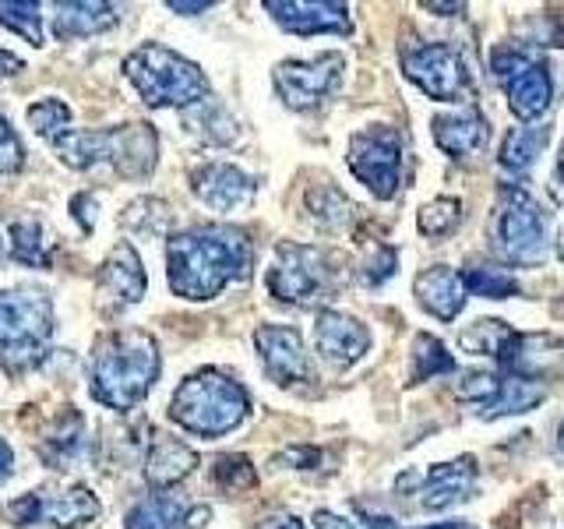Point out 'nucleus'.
Segmentation results:
<instances>
[{"mask_svg":"<svg viewBox=\"0 0 564 529\" xmlns=\"http://www.w3.org/2000/svg\"><path fill=\"white\" fill-rule=\"evenodd\" d=\"M254 247L237 226H191L166 244L170 290L184 300H216L229 282L251 276Z\"/></svg>","mask_w":564,"mask_h":529,"instance_id":"nucleus-1","label":"nucleus"},{"mask_svg":"<svg viewBox=\"0 0 564 529\" xmlns=\"http://www.w3.org/2000/svg\"><path fill=\"white\" fill-rule=\"evenodd\" d=\"M159 343L145 328H117L93 346V381L88 392L106 410H134L159 381Z\"/></svg>","mask_w":564,"mask_h":529,"instance_id":"nucleus-2","label":"nucleus"},{"mask_svg":"<svg viewBox=\"0 0 564 529\" xmlns=\"http://www.w3.org/2000/svg\"><path fill=\"white\" fill-rule=\"evenodd\" d=\"M247 413H251L247 388L216 367L194 370L170 399V420L181 431L198 438H223L229 431H237L247 420Z\"/></svg>","mask_w":564,"mask_h":529,"instance_id":"nucleus-3","label":"nucleus"},{"mask_svg":"<svg viewBox=\"0 0 564 529\" xmlns=\"http://www.w3.org/2000/svg\"><path fill=\"white\" fill-rule=\"evenodd\" d=\"M57 155L61 163L70 170H88L99 163H110L120 176L128 181H145L155 170L159 159V134L152 123H120V128H99V131H75L61 134L57 141Z\"/></svg>","mask_w":564,"mask_h":529,"instance_id":"nucleus-4","label":"nucleus"},{"mask_svg":"<svg viewBox=\"0 0 564 529\" xmlns=\"http://www.w3.org/2000/svg\"><path fill=\"white\" fill-rule=\"evenodd\" d=\"M123 75L155 110H194L212 93L205 71L163 43H145L123 57Z\"/></svg>","mask_w":564,"mask_h":529,"instance_id":"nucleus-5","label":"nucleus"},{"mask_svg":"<svg viewBox=\"0 0 564 529\" xmlns=\"http://www.w3.org/2000/svg\"><path fill=\"white\" fill-rule=\"evenodd\" d=\"M53 339V304L43 290L0 293V367L8 375H25L40 367Z\"/></svg>","mask_w":564,"mask_h":529,"instance_id":"nucleus-6","label":"nucleus"},{"mask_svg":"<svg viewBox=\"0 0 564 529\" xmlns=\"http://www.w3.org/2000/svg\"><path fill=\"white\" fill-rule=\"evenodd\" d=\"M490 244L511 264H540L551 255V219L540 202L519 184L498 191L490 219Z\"/></svg>","mask_w":564,"mask_h":529,"instance_id":"nucleus-7","label":"nucleus"},{"mask_svg":"<svg viewBox=\"0 0 564 529\" xmlns=\"http://www.w3.org/2000/svg\"><path fill=\"white\" fill-rule=\"evenodd\" d=\"M264 282H269V293L279 304L311 307L335 290L332 255L325 247H314V244L282 240L275 247V258L269 264V279Z\"/></svg>","mask_w":564,"mask_h":529,"instance_id":"nucleus-8","label":"nucleus"},{"mask_svg":"<svg viewBox=\"0 0 564 529\" xmlns=\"http://www.w3.org/2000/svg\"><path fill=\"white\" fill-rule=\"evenodd\" d=\"M349 170L375 198H395L402 184V138L388 123H370L349 138Z\"/></svg>","mask_w":564,"mask_h":529,"instance_id":"nucleus-9","label":"nucleus"},{"mask_svg":"<svg viewBox=\"0 0 564 529\" xmlns=\"http://www.w3.org/2000/svg\"><path fill=\"white\" fill-rule=\"evenodd\" d=\"M346 57L343 53H317L311 61H282L272 71L275 93L290 110H314L328 96L339 93Z\"/></svg>","mask_w":564,"mask_h":529,"instance_id":"nucleus-10","label":"nucleus"},{"mask_svg":"<svg viewBox=\"0 0 564 529\" xmlns=\"http://www.w3.org/2000/svg\"><path fill=\"white\" fill-rule=\"evenodd\" d=\"M99 498L85 484H70L61 490H29L8 505V516L18 526H40L50 522L57 529H78L99 519Z\"/></svg>","mask_w":564,"mask_h":529,"instance_id":"nucleus-11","label":"nucleus"},{"mask_svg":"<svg viewBox=\"0 0 564 529\" xmlns=\"http://www.w3.org/2000/svg\"><path fill=\"white\" fill-rule=\"evenodd\" d=\"M402 71L423 96L441 99V102H455L463 99L473 78H469V67L463 61V53L448 43H423L402 53Z\"/></svg>","mask_w":564,"mask_h":529,"instance_id":"nucleus-12","label":"nucleus"},{"mask_svg":"<svg viewBox=\"0 0 564 529\" xmlns=\"http://www.w3.org/2000/svg\"><path fill=\"white\" fill-rule=\"evenodd\" d=\"M254 346L258 357L269 370V378L279 388H304L314 381V367L307 357L304 335H300L293 325H261L254 332Z\"/></svg>","mask_w":564,"mask_h":529,"instance_id":"nucleus-13","label":"nucleus"},{"mask_svg":"<svg viewBox=\"0 0 564 529\" xmlns=\"http://www.w3.org/2000/svg\"><path fill=\"white\" fill-rule=\"evenodd\" d=\"M96 290L102 307L110 311H128L134 307L141 296L149 290V276H145V264H141L134 244H117L110 255L102 258L99 272H96Z\"/></svg>","mask_w":564,"mask_h":529,"instance_id":"nucleus-14","label":"nucleus"},{"mask_svg":"<svg viewBox=\"0 0 564 529\" xmlns=\"http://www.w3.org/2000/svg\"><path fill=\"white\" fill-rule=\"evenodd\" d=\"M314 346L322 353V360L332 367H352L370 349V328L346 311H317L314 322Z\"/></svg>","mask_w":564,"mask_h":529,"instance_id":"nucleus-15","label":"nucleus"},{"mask_svg":"<svg viewBox=\"0 0 564 529\" xmlns=\"http://www.w3.org/2000/svg\"><path fill=\"white\" fill-rule=\"evenodd\" d=\"M191 191L212 212H240L254 202L258 184L234 163H205L191 173Z\"/></svg>","mask_w":564,"mask_h":529,"instance_id":"nucleus-16","label":"nucleus"},{"mask_svg":"<svg viewBox=\"0 0 564 529\" xmlns=\"http://www.w3.org/2000/svg\"><path fill=\"white\" fill-rule=\"evenodd\" d=\"M264 11L275 18V25H282L293 35L352 32L349 8L339 4V0H264Z\"/></svg>","mask_w":564,"mask_h":529,"instance_id":"nucleus-17","label":"nucleus"},{"mask_svg":"<svg viewBox=\"0 0 564 529\" xmlns=\"http://www.w3.org/2000/svg\"><path fill=\"white\" fill-rule=\"evenodd\" d=\"M476 487V458L473 455H458L452 463L431 466L420 476V505L427 511H445L473 498Z\"/></svg>","mask_w":564,"mask_h":529,"instance_id":"nucleus-18","label":"nucleus"},{"mask_svg":"<svg viewBox=\"0 0 564 529\" xmlns=\"http://www.w3.org/2000/svg\"><path fill=\"white\" fill-rule=\"evenodd\" d=\"M208 519L212 508L205 505L191 508L173 494H149L123 516V529H202Z\"/></svg>","mask_w":564,"mask_h":529,"instance_id":"nucleus-19","label":"nucleus"},{"mask_svg":"<svg viewBox=\"0 0 564 529\" xmlns=\"http://www.w3.org/2000/svg\"><path fill=\"white\" fill-rule=\"evenodd\" d=\"M40 455L53 469H75L93 455V438H88V428L75 406H64V413L50 423V431L40 438Z\"/></svg>","mask_w":564,"mask_h":529,"instance_id":"nucleus-20","label":"nucleus"},{"mask_svg":"<svg viewBox=\"0 0 564 529\" xmlns=\"http://www.w3.org/2000/svg\"><path fill=\"white\" fill-rule=\"evenodd\" d=\"M501 85L508 93L511 114L519 120H536L551 110V102H554V78H551V67L543 64V57L529 61L516 75H508Z\"/></svg>","mask_w":564,"mask_h":529,"instance_id":"nucleus-21","label":"nucleus"},{"mask_svg":"<svg viewBox=\"0 0 564 529\" xmlns=\"http://www.w3.org/2000/svg\"><path fill=\"white\" fill-rule=\"evenodd\" d=\"M487 138H490V128L476 106H463V110L434 117V141H437V149L452 159L476 155L487 145Z\"/></svg>","mask_w":564,"mask_h":529,"instance_id":"nucleus-22","label":"nucleus"},{"mask_svg":"<svg viewBox=\"0 0 564 529\" xmlns=\"http://www.w3.org/2000/svg\"><path fill=\"white\" fill-rule=\"evenodd\" d=\"M413 293L420 300V307L441 317V322H452V317H458L466 307V282L455 269H448V264L423 269L413 282Z\"/></svg>","mask_w":564,"mask_h":529,"instance_id":"nucleus-23","label":"nucleus"},{"mask_svg":"<svg viewBox=\"0 0 564 529\" xmlns=\"http://www.w3.org/2000/svg\"><path fill=\"white\" fill-rule=\"evenodd\" d=\"M564 346L554 339V335H543V332H519V339L511 343L508 357H505V370L516 378H546L551 370H557L564 364Z\"/></svg>","mask_w":564,"mask_h":529,"instance_id":"nucleus-24","label":"nucleus"},{"mask_svg":"<svg viewBox=\"0 0 564 529\" xmlns=\"http://www.w3.org/2000/svg\"><path fill=\"white\" fill-rule=\"evenodd\" d=\"M194 466H198V452L187 449L184 441L176 438H166V434H155L152 445H149V455H145V481L149 487L155 490H170L173 484L187 481V476L194 473Z\"/></svg>","mask_w":564,"mask_h":529,"instance_id":"nucleus-25","label":"nucleus"},{"mask_svg":"<svg viewBox=\"0 0 564 529\" xmlns=\"http://www.w3.org/2000/svg\"><path fill=\"white\" fill-rule=\"evenodd\" d=\"M120 22V11L113 4H57L53 8V35L61 43L67 40H88V35L110 32Z\"/></svg>","mask_w":564,"mask_h":529,"instance_id":"nucleus-26","label":"nucleus"},{"mask_svg":"<svg viewBox=\"0 0 564 529\" xmlns=\"http://www.w3.org/2000/svg\"><path fill=\"white\" fill-rule=\"evenodd\" d=\"M546 141H551V131L543 123H529V128H511L501 141V166L508 173H525L536 166V159L543 155Z\"/></svg>","mask_w":564,"mask_h":529,"instance_id":"nucleus-27","label":"nucleus"},{"mask_svg":"<svg viewBox=\"0 0 564 529\" xmlns=\"http://www.w3.org/2000/svg\"><path fill=\"white\" fill-rule=\"evenodd\" d=\"M546 399V385L533 381V378H516V375H505L501 378V392L494 396V402H487L480 417L494 420V417H516L540 406Z\"/></svg>","mask_w":564,"mask_h":529,"instance_id":"nucleus-28","label":"nucleus"},{"mask_svg":"<svg viewBox=\"0 0 564 529\" xmlns=\"http://www.w3.org/2000/svg\"><path fill=\"white\" fill-rule=\"evenodd\" d=\"M11 258L35 269L53 264V237L40 219H14L11 223Z\"/></svg>","mask_w":564,"mask_h":529,"instance_id":"nucleus-29","label":"nucleus"},{"mask_svg":"<svg viewBox=\"0 0 564 529\" xmlns=\"http://www.w3.org/2000/svg\"><path fill=\"white\" fill-rule=\"evenodd\" d=\"M519 339V332L511 328L508 322H498V317H480L476 325H469L463 335H458V343L469 353H480V357H494L498 364H505L511 343Z\"/></svg>","mask_w":564,"mask_h":529,"instance_id":"nucleus-30","label":"nucleus"},{"mask_svg":"<svg viewBox=\"0 0 564 529\" xmlns=\"http://www.w3.org/2000/svg\"><path fill=\"white\" fill-rule=\"evenodd\" d=\"M120 223H123V229H131V234L159 237V234H166V226L173 223V212L163 198H134L128 208H123Z\"/></svg>","mask_w":564,"mask_h":529,"instance_id":"nucleus-31","label":"nucleus"},{"mask_svg":"<svg viewBox=\"0 0 564 529\" xmlns=\"http://www.w3.org/2000/svg\"><path fill=\"white\" fill-rule=\"evenodd\" d=\"M452 370H455V357L445 349V343L420 332L413 339V385L431 381L437 375H452Z\"/></svg>","mask_w":564,"mask_h":529,"instance_id":"nucleus-32","label":"nucleus"},{"mask_svg":"<svg viewBox=\"0 0 564 529\" xmlns=\"http://www.w3.org/2000/svg\"><path fill=\"white\" fill-rule=\"evenodd\" d=\"M307 208L314 212V219L328 226V229H339L352 219V202L346 194L335 187V184H317L307 191Z\"/></svg>","mask_w":564,"mask_h":529,"instance_id":"nucleus-33","label":"nucleus"},{"mask_svg":"<svg viewBox=\"0 0 564 529\" xmlns=\"http://www.w3.org/2000/svg\"><path fill=\"white\" fill-rule=\"evenodd\" d=\"M463 223V202L458 198H434L416 212V229L423 237H448Z\"/></svg>","mask_w":564,"mask_h":529,"instance_id":"nucleus-34","label":"nucleus"},{"mask_svg":"<svg viewBox=\"0 0 564 529\" xmlns=\"http://www.w3.org/2000/svg\"><path fill=\"white\" fill-rule=\"evenodd\" d=\"M0 25H8L32 46H43V18L35 0H0Z\"/></svg>","mask_w":564,"mask_h":529,"instance_id":"nucleus-35","label":"nucleus"},{"mask_svg":"<svg viewBox=\"0 0 564 529\" xmlns=\"http://www.w3.org/2000/svg\"><path fill=\"white\" fill-rule=\"evenodd\" d=\"M29 123H32V131L46 138V141H57L61 134L70 131V106L64 99H40V102H32L29 106Z\"/></svg>","mask_w":564,"mask_h":529,"instance_id":"nucleus-36","label":"nucleus"},{"mask_svg":"<svg viewBox=\"0 0 564 529\" xmlns=\"http://www.w3.org/2000/svg\"><path fill=\"white\" fill-rule=\"evenodd\" d=\"M212 484L229 494L251 490L258 484V469L251 466L247 455H219L216 463H212Z\"/></svg>","mask_w":564,"mask_h":529,"instance_id":"nucleus-37","label":"nucleus"},{"mask_svg":"<svg viewBox=\"0 0 564 529\" xmlns=\"http://www.w3.org/2000/svg\"><path fill=\"white\" fill-rule=\"evenodd\" d=\"M466 282V293H476V296H487V300H508V296H519V279L505 272V269H469L463 276Z\"/></svg>","mask_w":564,"mask_h":529,"instance_id":"nucleus-38","label":"nucleus"},{"mask_svg":"<svg viewBox=\"0 0 564 529\" xmlns=\"http://www.w3.org/2000/svg\"><path fill=\"white\" fill-rule=\"evenodd\" d=\"M194 114H198L202 120H187L191 128H198V123H205V128L198 131L205 141H212V145H229V141L237 138V120L229 117L223 106H216L212 99H205L202 106H194Z\"/></svg>","mask_w":564,"mask_h":529,"instance_id":"nucleus-39","label":"nucleus"},{"mask_svg":"<svg viewBox=\"0 0 564 529\" xmlns=\"http://www.w3.org/2000/svg\"><path fill=\"white\" fill-rule=\"evenodd\" d=\"M501 378L505 375H498V370H469V375L458 381V396L487 406V402H494V396L501 392Z\"/></svg>","mask_w":564,"mask_h":529,"instance_id":"nucleus-40","label":"nucleus"},{"mask_svg":"<svg viewBox=\"0 0 564 529\" xmlns=\"http://www.w3.org/2000/svg\"><path fill=\"white\" fill-rule=\"evenodd\" d=\"M395 269H399V255H395V247H375V255H370L364 264H360V282L364 287H381V282H388L395 276Z\"/></svg>","mask_w":564,"mask_h":529,"instance_id":"nucleus-41","label":"nucleus"},{"mask_svg":"<svg viewBox=\"0 0 564 529\" xmlns=\"http://www.w3.org/2000/svg\"><path fill=\"white\" fill-rule=\"evenodd\" d=\"M25 163V145L22 138H18V131L11 128V120L0 114V176L8 173H18Z\"/></svg>","mask_w":564,"mask_h":529,"instance_id":"nucleus-42","label":"nucleus"},{"mask_svg":"<svg viewBox=\"0 0 564 529\" xmlns=\"http://www.w3.org/2000/svg\"><path fill=\"white\" fill-rule=\"evenodd\" d=\"M275 463H290L293 469H314L317 463H322V452H317V449H296L293 445V449L282 452Z\"/></svg>","mask_w":564,"mask_h":529,"instance_id":"nucleus-43","label":"nucleus"},{"mask_svg":"<svg viewBox=\"0 0 564 529\" xmlns=\"http://www.w3.org/2000/svg\"><path fill=\"white\" fill-rule=\"evenodd\" d=\"M314 529H357L352 522H346L343 516H335L328 508H317L314 511Z\"/></svg>","mask_w":564,"mask_h":529,"instance_id":"nucleus-44","label":"nucleus"},{"mask_svg":"<svg viewBox=\"0 0 564 529\" xmlns=\"http://www.w3.org/2000/svg\"><path fill=\"white\" fill-rule=\"evenodd\" d=\"M88 205H96V198L93 194H78L75 202H70V208H75V216H78V223H82V229L88 234V229L96 226V216H88Z\"/></svg>","mask_w":564,"mask_h":529,"instance_id":"nucleus-45","label":"nucleus"},{"mask_svg":"<svg viewBox=\"0 0 564 529\" xmlns=\"http://www.w3.org/2000/svg\"><path fill=\"white\" fill-rule=\"evenodd\" d=\"M360 511V519L367 529H402L392 516H381V511H367V508H357Z\"/></svg>","mask_w":564,"mask_h":529,"instance_id":"nucleus-46","label":"nucleus"},{"mask_svg":"<svg viewBox=\"0 0 564 529\" xmlns=\"http://www.w3.org/2000/svg\"><path fill=\"white\" fill-rule=\"evenodd\" d=\"M166 8L176 11V14H202V11L212 8V0H191V4H187V0H170Z\"/></svg>","mask_w":564,"mask_h":529,"instance_id":"nucleus-47","label":"nucleus"},{"mask_svg":"<svg viewBox=\"0 0 564 529\" xmlns=\"http://www.w3.org/2000/svg\"><path fill=\"white\" fill-rule=\"evenodd\" d=\"M25 64H22V57L18 53H8V50H0V78H11V75H18Z\"/></svg>","mask_w":564,"mask_h":529,"instance_id":"nucleus-48","label":"nucleus"},{"mask_svg":"<svg viewBox=\"0 0 564 529\" xmlns=\"http://www.w3.org/2000/svg\"><path fill=\"white\" fill-rule=\"evenodd\" d=\"M254 529H304V522H300L296 516H272V519L258 522Z\"/></svg>","mask_w":564,"mask_h":529,"instance_id":"nucleus-49","label":"nucleus"},{"mask_svg":"<svg viewBox=\"0 0 564 529\" xmlns=\"http://www.w3.org/2000/svg\"><path fill=\"white\" fill-rule=\"evenodd\" d=\"M11 463H14V455H11V449H8V441L0 438V484H4L8 476H11Z\"/></svg>","mask_w":564,"mask_h":529,"instance_id":"nucleus-50","label":"nucleus"},{"mask_svg":"<svg viewBox=\"0 0 564 529\" xmlns=\"http://www.w3.org/2000/svg\"><path fill=\"white\" fill-rule=\"evenodd\" d=\"M554 191H557V198L564 202V145L557 152V166H554Z\"/></svg>","mask_w":564,"mask_h":529,"instance_id":"nucleus-51","label":"nucleus"},{"mask_svg":"<svg viewBox=\"0 0 564 529\" xmlns=\"http://www.w3.org/2000/svg\"><path fill=\"white\" fill-rule=\"evenodd\" d=\"M423 8H427V11H466V4H423Z\"/></svg>","mask_w":564,"mask_h":529,"instance_id":"nucleus-52","label":"nucleus"},{"mask_svg":"<svg viewBox=\"0 0 564 529\" xmlns=\"http://www.w3.org/2000/svg\"><path fill=\"white\" fill-rule=\"evenodd\" d=\"M423 529H473L469 522H437V526H423Z\"/></svg>","mask_w":564,"mask_h":529,"instance_id":"nucleus-53","label":"nucleus"},{"mask_svg":"<svg viewBox=\"0 0 564 529\" xmlns=\"http://www.w3.org/2000/svg\"><path fill=\"white\" fill-rule=\"evenodd\" d=\"M557 449L564 452V423H561V431H557Z\"/></svg>","mask_w":564,"mask_h":529,"instance_id":"nucleus-54","label":"nucleus"}]
</instances>
